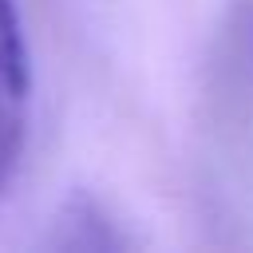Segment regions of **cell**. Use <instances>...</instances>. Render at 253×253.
<instances>
[{
    "label": "cell",
    "instance_id": "6da1fadb",
    "mask_svg": "<svg viewBox=\"0 0 253 253\" xmlns=\"http://www.w3.org/2000/svg\"><path fill=\"white\" fill-rule=\"evenodd\" d=\"M28 103H32V71L24 28L12 0H0V198L12 186L28 138Z\"/></svg>",
    "mask_w": 253,
    "mask_h": 253
}]
</instances>
